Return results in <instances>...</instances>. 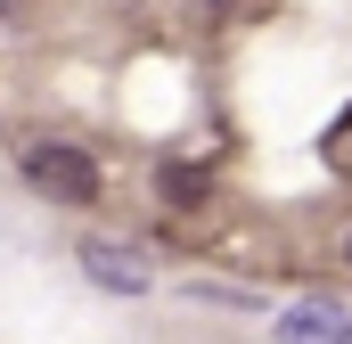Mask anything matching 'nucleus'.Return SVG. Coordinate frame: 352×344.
Listing matches in <instances>:
<instances>
[{"instance_id":"39448f33","label":"nucleus","mask_w":352,"mask_h":344,"mask_svg":"<svg viewBox=\"0 0 352 344\" xmlns=\"http://www.w3.org/2000/svg\"><path fill=\"white\" fill-rule=\"evenodd\" d=\"M344 255H352V238H344Z\"/></svg>"},{"instance_id":"20e7f679","label":"nucleus","mask_w":352,"mask_h":344,"mask_svg":"<svg viewBox=\"0 0 352 344\" xmlns=\"http://www.w3.org/2000/svg\"><path fill=\"white\" fill-rule=\"evenodd\" d=\"M164 189H173L180 205H188V197H205V180H197V164H173V180H164Z\"/></svg>"},{"instance_id":"f03ea898","label":"nucleus","mask_w":352,"mask_h":344,"mask_svg":"<svg viewBox=\"0 0 352 344\" xmlns=\"http://www.w3.org/2000/svg\"><path fill=\"white\" fill-rule=\"evenodd\" d=\"M82 279L107 287V295H148L156 287V262L131 255V246H107V238H82Z\"/></svg>"},{"instance_id":"f257e3e1","label":"nucleus","mask_w":352,"mask_h":344,"mask_svg":"<svg viewBox=\"0 0 352 344\" xmlns=\"http://www.w3.org/2000/svg\"><path fill=\"white\" fill-rule=\"evenodd\" d=\"M25 189H41V197H58V205H90L98 197V164H90V148H66V140H41V148H25Z\"/></svg>"},{"instance_id":"7ed1b4c3","label":"nucleus","mask_w":352,"mask_h":344,"mask_svg":"<svg viewBox=\"0 0 352 344\" xmlns=\"http://www.w3.org/2000/svg\"><path fill=\"white\" fill-rule=\"evenodd\" d=\"M270 336L278 344H352V312L328 303V295H303V303H287L270 320Z\"/></svg>"}]
</instances>
